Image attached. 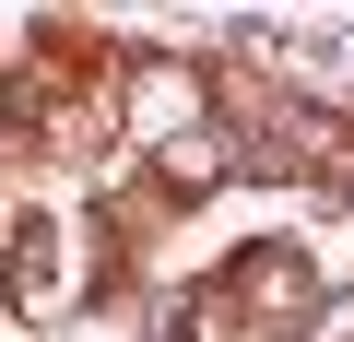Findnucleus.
<instances>
[{
    "label": "nucleus",
    "mask_w": 354,
    "mask_h": 342,
    "mask_svg": "<svg viewBox=\"0 0 354 342\" xmlns=\"http://www.w3.org/2000/svg\"><path fill=\"white\" fill-rule=\"evenodd\" d=\"M225 295H236V307H260V319H307L319 272H307V248H283V236H272V248H248V260L225 272Z\"/></svg>",
    "instance_id": "f257e3e1"
}]
</instances>
